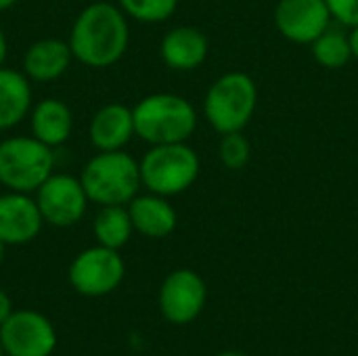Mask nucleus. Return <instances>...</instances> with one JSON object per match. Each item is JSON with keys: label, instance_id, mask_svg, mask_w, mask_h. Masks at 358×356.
I'll list each match as a JSON object with an SVG mask.
<instances>
[{"label": "nucleus", "instance_id": "nucleus-11", "mask_svg": "<svg viewBox=\"0 0 358 356\" xmlns=\"http://www.w3.org/2000/svg\"><path fill=\"white\" fill-rule=\"evenodd\" d=\"M325 0H279L275 25L294 44H313L331 23Z\"/></svg>", "mask_w": 358, "mask_h": 356}, {"label": "nucleus", "instance_id": "nucleus-7", "mask_svg": "<svg viewBox=\"0 0 358 356\" xmlns=\"http://www.w3.org/2000/svg\"><path fill=\"white\" fill-rule=\"evenodd\" d=\"M126 275L124 258L120 250L105 245H92L80 252L67 271L69 285L84 298H101L120 287Z\"/></svg>", "mask_w": 358, "mask_h": 356}, {"label": "nucleus", "instance_id": "nucleus-30", "mask_svg": "<svg viewBox=\"0 0 358 356\" xmlns=\"http://www.w3.org/2000/svg\"><path fill=\"white\" fill-rule=\"evenodd\" d=\"M0 356H6V353H4V348H2V344H0Z\"/></svg>", "mask_w": 358, "mask_h": 356}, {"label": "nucleus", "instance_id": "nucleus-28", "mask_svg": "<svg viewBox=\"0 0 358 356\" xmlns=\"http://www.w3.org/2000/svg\"><path fill=\"white\" fill-rule=\"evenodd\" d=\"M4 254H6V243L0 241V264H2V260H4Z\"/></svg>", "mask_w": 358, "mask_h": 356}, {"label": "nucleus", "instance_id": "nucleus-15", "mask_svg": "<svg viewBox=\"0 0 358 356\" xmlns=\"http://www.w3.org/2000/svg\"><path fill=\"white\" fill-rule=\"evenodd\" d=\"M71 59L73 55L67 40L42 38L27 46L23 55V73L31 82H52L69 69Z\"/></svg>", "mask_w": 358, "mask_h": 356}, {"label": "nucleus", "instance_id": "nucleus-2", "mask_svg": "<svg viewBox=\"0 0 358 356\" xmlns=\"http://www.w3.org/2000/svg\"><path fill=\"white\" fill-rule=\"evenodd\" d=\"M134 132L149 145L187 143L197 128L195 107L180 94L155 92L132 107Z\"/></svg>", "mask_w": 358, "mask_h": 356}, {"label": "nucleus", "instance_id": "nucleus-16", "mask_svg": "<svg viewBox=\"0 0 358 356\" xmlns=\"http://www.w3.org/2000/svg\"><path fill=\"white\" fill-rule=\"evenodd\" d=\"M128 212L132 218V227L136 233L149 239H164L168 237L178 222L176 210L164 195L147 193L136 195L128 204Z\"/></svg>", "mask_w": 358, "mask_h": 356}, {"label": "nucleus", "instance_id": "nucleus-25", "mask_svg": "<svg viewBox=\"0 0 358 356\" xmlns=\"http://www.w3.org/2000/svg\"><path fill=\"white\" fill-rule=\"evenodd\" d=\"M6 55H8V42H6L4 29L0 27V67H2L4 61H6Z\"/></svg>", "mask_w": 358, "mask_h": 356}, {"label": "nucleus", "instance_id": "nucleus-20", "mask_svg": "<svg viewBox=\"0 0 358 356\" xmlns=\"http://www.w3.org/2000/svg\"><path fill=\"white\" fill-rule=\"evenodd\" d=\"M310 46H313L315 61L327 69H342L352 59L348 34L334 27H327Z\"/></svg>", "mask_w": 358, "mask_h": 356}, {"label": "nucleus", "instance_id": "nucleus-6", "mask_svg": "<svg viewBox=\"0 0 358 356\" xmlns=\"http://www.w3.org/2000/svg\"><path fill=\"white\" fill-rule=\"evenodd\" d=\"M52 170V147L40 143L36 136H8L0 141V185L6 191L31 195Z\"/></svg>", "mask_w": 358, "mask_h": 356}, {"label": "nucleus", "instance_id": "nucleus-27", "mask_svg": "<svg viewBox=\"0 0 358 356\" xmlns=\"http://www.w3.org/2000/svg\"><path fill=\"white\" fill-rule=\"evenodd\" d=\"M15 2H17V0H0V13H2V10H8L10 6H15Z\"/></svg>", "mask_w": 358, "mask_h": 356}, {"label": "nucleus", "instance_id": "nucleus-5", "mask_svg": "<svg viewBox=\"0 0 358 356\" xmlns=\"http://www.w3.org/2000/svg\"><path fill=\"white\" fill-rule=\"evenodd\" d=\"M141 183L149 193L172 197L193 187L199 176V157L187 143L151 145L138 162Z\"/></svg>", "mask_w": 358, "mask_h": 356}, {"label": "nucleus", "instance_id": "nucleus-13", "mask_svg": "<svg viewBox=\"0 0 358 356\" xmlns=\"http://www.w3.org/2000/svg\"><path fill=\"white\" fill-rule=\"evenodd\" d=\"M132 136H136L132 109L122 103L103 105L88 124V138L96 151H120Z\"/></svg>", "mask_w": 358, "mask_h": 356}, {"label": "nucleus", "instance_id": "nucleus-9", "mask_svg": "<svg viewBox=\"0 0 358 356\" xmlns=\"http://www.w3.org/2000/svg\"><path fill=\"white\" fill-rule=\"evenodd\" d=\"M0 344L6 356H50L57 348V332L38 311H13L0 325Z\"/></svg>", "mask_w": 358, "mask_h": 356}, {"label": "nucleus", "instance_id": "nucleus-14", "mask_svg": "<svg viewBox=\"0 0 358 356\" xmlns=\"http://www.w3.org/2000/svg\"><path fill=\"white\" fill-rule=\"evenodd\" d=\"M208 36L191 25H178L170 29L162 44L159 55L164 63L174 71H193L208 59Z\"/></svg>", "mask_w": 358, "mask_h": 356}, {"label": "nucleus", "instance_id": "nucleus-26", "mask_svg": "<svg viewBox=\"0 0 358 356\" xmlns=\"http://www.w3.org/2000/svg\"><path fill=\"white\" fill-rule=\"evenodd\" d=\"M350 38V48H352V59H358V25L352 27V31L348 34Z\"/></svg>", "mask_w": 358, "mask_h": 356}, {"label": "nucleus", "instance_id": "nucleus-31", "mask_svg": "<svg viewBox=\"0 0 358 356\" xmlns=\"http://www.w3.org/2000/svg\"><path fill=\"white\" fill-rule=\"evenodd\" d=\"M155 356H162V355H155Z\"/></svg>", "mask_w": 358, "mask_h": 356}, {"label": "nucleus", "instance_id": "nucleus-23", "mask_svg": "<svg viewBox=\"0 0 358 356\" xmlns=\"http://www.w3.org/2000/svg\"><path fill=\"white\" fill-rule=\"evenodd\" d=\"M334 19L342 25L355 27L358 25V0H325Z\"/></svg>", "mask_w": 358, "mask_h": 356}, {"label": "nucleus", "instance_id": "nucleus-3", "mask_svg": "<svg viewBox=\"0 0 358 356\" xmlns=\"http://www.w3.org/2000/svg\"><path fill=\"white\" fill-rule=\"evenodd\" d=\"M82 187L96 206H128L143 187L138 162L120 151H99L86 162L80 174Z\"/></svg>", "mask_w": 358, "mask_h": 356}, {"label": "nucleus", "instance_id": "nucleus-12", "mask_svg": "<svg viewBox=\"0 0 358 356\" xmlns=\"http://www.w3.org/2000/svg\"><path fill=\"white\" fill-rule=\"evenodd\" d=\"M44 218L29 193L6 191L0 195V241L23 245L34 241L42 231Z\"/></svg>", "mask_w": 358, "mask_h": 356}, {"label": "nucleus", "instance_id": "nucleus-24", "mask_svg": "<svg viewBox=\"0 0 358 356\" xmlns=\"http://www.w3.org/2000/svg\"><path fill=\"white\" fill-rule=\"evenodd\" d=\"M13 302H10V298H8V294L4 292V290H0V325L13 315Z\"/></svg>", "mask_w": 358, "mask_h": 356}, {"label": "nucleus", "instance_id": "nucleus-10", "mask_svg": "<svg viewBox=\"0 0 358 356\" xmlns=\"http://www.w3.org/2000/svg\"><path fill=\"white\" fill-rule=\"evenodd\" d=\"M208 290L203 279L191 269L172 271L159 287V311L166 321L187 325L195 321L206 306Z\"/></svg>", "mask_w": 358, "mask_h": 356}, {"label": "nucleus", "instance_id": "nucleus-4", "mask_svg": "<svg viewBox=\"0 0 358 356\" xmlns=\"http://www.w3.org/2000/svg\"><path fill=\"white\" fill-rule=\"evenodd\" d=\"M258 105V86L243 71L220 76L208 90L203 113L218 134L241 132L254 118Z\"/></svg>", "mask_w": 358, "mask_h": 356}, {"label": "nucleus", "instance_id": "nucleus-18", "mask_svg": "<svg viewBox=\"0 0 358 356\" xmlns=\"http://www.w3.org/2000/svg\"><path fill=\"white\" fill-rule=\"evenodd\" d=\"M31 80L17 69L0 67V130L19 126L31 111Z\"/></svg>", "mask_w": 358, "mask_h": 356}, {"label": "nucleus", "instance_id": "nucleus-19", "mask_svg": "<svg viewBox=\"0 0 358 356\" xmlns=\"http://www.w3.org/2000/svg\"><path fill=\"white\" fill-rule=\"evenodd\" d=\"M92 233L99 245L122 250L134 233L128 206H99L92 220Z\"/></svg>", "mask_w": 358, "mask_h": 356}, {"label": "nucleus", "instance_id": "nucleus-22", "mask_svg": "<svg viewBox=\"0 0 358 356\" xmlns=\"http://www.w3.org/2000/svg\"><path fill=\"white\" fill-rule=\"evenodd\" d=\"M218 157L224 168L229 170H243L252 157V145L241 132H229L222 134L218 143Z\"/></svg>", "mask_w": 358, "mask_h": 356}, {"label": "nucleus", "instance_id": "nucleus-17", "mask_svg": "<svg viewBox=\"0 0 358 356\" xmlns=\"http://www.w3.org/2000/svg\"><path fill=\"white\" fill-rule=\"evenodd\" d=\"M29 126H31V136L55 149L67 143V138L71 136L73 113L61 99L48 97L31 107Z\"/></svg>", "mask_w": 358, "mask_h": 356}, {"label": "nucleus", "instance_id": "nucleus-8", "mask_svg": "<svg viewBox=\"0 0 358 356\" xmlns=\"http://www.w3.org/2000/svg\"><path fill=\"white\" fill-rule=\"evenodd\" d=\"M36 204L46 225L67 229L78 225L88 210V195L80 176L50 174L36 191Z\"/></svg>", "mask_w": 358, "mask_h": 356}, {"label": "nucleus", "instance_id": "nucleus-1", "mask_svg": "<svg viewBox=\"0 0 358 356\" xmlns=\"http://www.w3.org/2000/svg\"><path fill=\"white\" fill-rule=\"evenodd\" d=\"M67 44L82 65L92 69L111 67L126 55L130 44L128 17L113 2H90L73 19Z\"/></svg>", "mask_w": 358, "mask_h": 356}, {"label": "nucleus", "instance_id": "nucleus-29", "mask_svg": "<svg viewBox=\"0 0 358 356\" xmlns=\"http://www.w3.org/2000/svg\"><path fill=\"white\" fill-rule=\"evenodd\" d=\"M218 356H248V355H243V353H235V350H229V353H220Z\"/></svg>", "mask_w": 358, "mask_h": 356}, {"label": "nucleus", "instance_id": "nucleus-21", "mask_svg": "<svg viewBox=\"0 0 358 356\" xmlns=\"http://www.w3.org/2000/svg\"><path fill=\"white\" fill-rule=\"evenodd\" d=\"M126 17L141 23H162L170 19L178 6V0H117Z\"/></svg>", "mask_w": 358, "mask_h": 356}]
</instances>
